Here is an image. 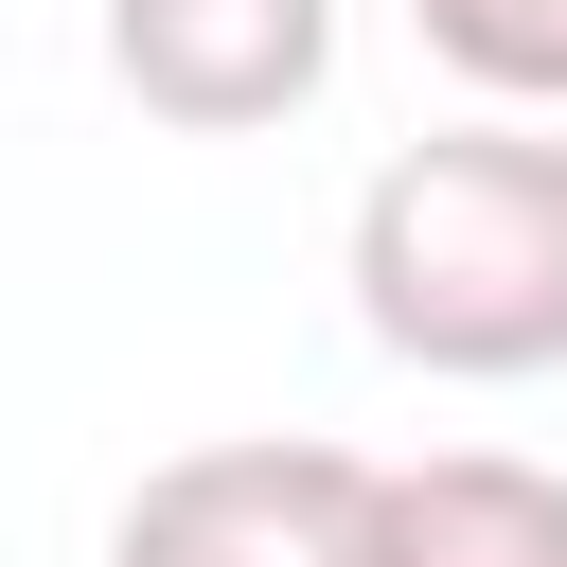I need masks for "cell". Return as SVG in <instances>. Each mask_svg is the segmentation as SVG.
Returning <instances> with one entry per match:
<instances>
[{
	"mask_svg": "<svg viewBox=\"0 0 567 567\" xmlns=\"http://www.w3.org/2000/svg\"><path fill=\"white\" fill-rule=\"evenodd\" d=\"M354 319L390 372L443 390L567 372V106H478L390 142L354 195Z\"/></svg>",
	"mask_w": 567,
	"mask_h": 567,
	"instance_id": "6da1fadb",
	"label": "cell"
},
{
	"mask_svg": "<svg viewBox=\"0 0 567 567\" xmlns=\"http://www.w3.org/2000/svg\"><path fill=\"white\" fill-rule=\"evenodd\" d=\"M372 478L319 425H248V443H177L142 461V496L106 514V567H372Z\"/></svg>",
	"mask_w": 567,
	"mask_h": 567,
	"instance_id": "7a4b0ae2",
	"label": "cell"
},
{
	"mask_svg": "<svg viewBox=\"0 0 567 567\" xmlns=\"http://www.w3.org/2000/svg\"><path fill=\"white\" fill-rule=\"evenodd\" d=\"M106 71L142 124L248 142V124H301L337 89V0H106Z\"/></svg>",
	"mask_w": 567,
	"mask_h": 567,
	"instance_id": "3957f363",
	"label": "cell"
},
{
	"mask_svg": "<svg viewBox=\"0 0 567 567\" xmlns=\"http://www.w3.org/2000/svg\"><path fill=\"white\" fill-rule=\"evenodd\" d=\"M372 567H567V478L496 461V443L390 461L372 478Z\"/></svg>",
	"mask_w": 567,
	"mask_h": 567,
	"instance_id": "277c9868",
	"label": "cell"
},
{
	"mask_svg": "<svg viewBox=\"0 0 567 567\" xmlns=\"http://www.w3.org/2000/svg\"><path fill=\"white\" fill-rule=\"evenodd\" d=\"M408 35L478 106H567V0H408Z\"/></svg>",
	"mask_w": 567,
	"mask_h": 567,
	"instance_id": "5b68a950",
	"label": "cell"
}]
</instances>
